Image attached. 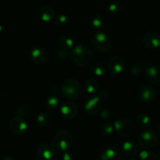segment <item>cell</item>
I'll use <instances>...</instances> for the list:
<instances>
[{
    "label": "cell",
    "mask_w": 160,
    "mask_h": 160,
    "mask_svg": "<svg viewBox=\"0 0 160 160\" xmlns=\"http://www.w3.org/2000/svg\"><path fill=\"white\" fill-rule=\"evenodd\" d=\"M101 114H100V117L102 120H107V119L110 118V117L112 116V113H111L110 110L107 109H104L103 110L100 111Z\"/></svg>",
    "instance_id": "836d02e7"
},
{
    "label": "cell",
    "mask_w": 160,
    "mask_h": 160,
    "mask_svg": "<svg viewBox=\"0 0 160 160\" xmlns=\"http://www.w3.org/2000/svg\"><path fill=\"white\" fill-rule=\"evenodd\" d=\"M138 160H159L158 155L152 150H143L138 155Z\"/></svg>",
    "instance_id": "d4e9b609"
},
{
    "label": "cell",
    "mask_w": 160,
    "mask_h": 160,
    "mask_svg": "<svg viewBox=\"0 0 160 160\" xmlns=\"http://www.w3.org/2000/svg\"><path fill=\"white\" fill-rule=\"evenodd\" d=\"M59 45L60 48L70 52L74 46V41L70 36L62 34L59 38Z\"/></svg>",
    "instance_id": "d6986e66"
},
{
    "label": "cell",
    "mask_w": 160,
    "mask_h": 160,
    "mask_svg": "<svg viewBox=\"0 0 160 160\" xmlns=\"http://www.w3.org/2000/svg\"><path fill=\"white\" fill-rule=\"evenodd\" d=\"M38 154L41 159L44 160H51L56 156V149L52 145L49 143H44L39 146Z\"/></svg>",
    "instance_id": "5bb4252c"
},
{
    "label": "cell",
    "mask_w": 160,
    "mask_h": 160,
    "mask_svg": "<svg viewBox=\"0 0 160 160\" xmlns=\"http://www.w3.org/2000/svg\"><path fill=\"white\" fill-rule=\"evenodd\" d=\"M102 102L98 96L90 97L84 102V110L88 115L96 116L102 110Z\"/></svg>",
    "instance_id": "9c48e42d"
},
{
    "label": "cell",
    "mask_w": 160,
    "mask_h": 160,
    "mask_svg": "<svg viewBox=\"0 0 160 160\" xmlns=\"http://www.w3.org/2000/svg\"><path fill=\"white\" fill-rule=\"evenodd\" d=\"M9 129L15 135L21 136L28 131V124L23 117L17 116L13 117L9 122Z\"/></svg>",
    "instance_id": "ba28073f"
},
{
    "label": "cell",
    "mask_w": 160,
    "mask_h": 160,
    "mask_svg": "<svg viewBox=\"0 0 160 160\" xmlns=\"http://www.w3.org/2000/svg\"><path fill=\"white\" fill-rule=\"evenodd\" d=\"M105 23H106V20L102 14H96L94 16L92 20V28L96 31H101L104 28Z\"/></svg>",
    "instance_id": "7402d4cb"
},
{
    "label": "cell",
    "mask_w": 160,
    "mask_h": 160,
    "mask_svg": "<svg viewBox=\"0 0 160 160\" xmlns=\"http://www.w3.org/2000/svg\"><path fill=\"white\" fill-rule=\"evenodd\" d=\"M78 112V106L73 102H66L60 107V114L62 118L65 119V120H73V119H74L77 117Z\"/></svg>",
    "instance_id": "8fae6325"
},
{
    "label": "cell",
    "mask_w": 160,
    "mask_h": 160,
    "mask_svg": "<svg viewBox=\"0 0 160 160\" xmlns=\"http://www.w3.org/2000/svg\"><path fill=\"white\" fill-rule=\"evenodd\" d=\"M125 67L124 59L120 56H114L109 60L107 68L112 74H120Z\"/></svg>",
    "instance_id": "7c38bea8"
},
{
    "label": "cell",
    "mask_w": 160,
    "mask_h": 160,
    "mask_svg": "<svg viewBox=\"0 0 160 160\" xmlns=\"http://www.w3.org/2000/svg\"><path fill=\"white\" fill-rule=\"evenodd\" d=\"M136 124L139 127V128H142V129H146L151 124V119L148 115L145 113H141L136 117Z\"/></svg>",
    "instance_id": "44dd1931"
},
{
    "label": "cell",
    "mask_w": 160,
    "mask_h": 160,
    "mask_svg": "<svg viewBox=\"0 0 160 160\" xmlns=\"http://www.w3.org/2000/svg\"><path fill=\"white\" fill-rule=\"evenodd\" d=\"M56 54L58 57L62 60H66L69 57V51L63 49V48H58L56 51Z\"/></svg>",
    "instance_id": "1f68e13d"
},
{
    "label": "cell",
    "mask_w": 160,
    "mask_h": 160,
    "mask_svg": "<svg viewBox=\"0 0 160 160\" xmlns=\"http://www.w3.org/2000/svg\"><path fill=\"white\" fill-rule=\"evenodd\" d=\"M99 160H122V152L115 145L104 147L98 155Z\"/></svg>",
    "instance_id": "52a82bcc"
},
{
    "label": "cell",
    "mask_w": 160,
    "mask_h": 160,
    "mask_svg": "<svg viewBox=\"0 0 160 160\" xmlns=\"http://www.w3.org/2000/svg\"><path fill=\"white\" fill-rule=\"evenodd\" d=\"M126 160H136V159H133V158H129V159H127Z\"/></svg>",
    "instance_id": "8d00e7d4"
},
{
    "label": "cell",
    "mask_w": 160,
    "mask_h": 160,
    "mask_svg": "<svg viewBox=\"0 0 160 160\" xmlns=\"http://www.w3.org/2000/svg\"><path fill=\"white\" fill-rule=\"evenodd\" d=\"M92 47L100 53L109 51L111 48V42L106 33L101 31H96L92 38Z\"/></svg>",
    "instance_id": "277c9868"
},
{
    "label": "cell",
    "mask_w": 160,
    "mask_h": 160,
    "mask_svg": "<svg viewBox=\"0 0 160 160\" xmlns=\"http://www.w3.org/2000/svg\"><path fill=\"white\" fill-rule=\"evenodd\" d=\"M16 114L19 116V117H24L28 114V106H24V105H20L16 109Z\"/></svg>",
    "instance_id": "4dcf8cb0"
},
{
    "label": "cell",
    "mask_w": 160,
    "mask_h": 160,
    "mask_svg": "<svg viewBox=\"0 0 160 160\" xmlns=\"http://www.w3.org/2000/svg\"><path fill=\"white\" fill-rule=\"evenodd\" d=\"M145 74L148 81L152 85L159 87L160 86V76H159V67L156 65L148 66L145 70Z\"/></svg>",
    "instance_id": "9a60e30c"
},
{
    "label": "cell",
    "mask_w": 160,
    "mask_h": 160,
    "mask_svg": "<svg viewBox=\"0 0 160 160\" xmlns=\"http://www.w3.org/2000/svg\"><path fill=\"white\" fill-rule=\"evenodd\" d=\"M143 43L148 49H156L159 46V36L156 33L150 32L143 38Z\"/></svg>",
    "instance_id": "2e32d148"
},
{
    "label": "cell",
    "mask_w": 160,
    "mask_h": 160,
    "mask_svg": "<svg viewBox=\"0 0 160 160\" xmlns=\"http://www.w3.org/2000/svg\"><path fill=\"white\" fill-rule=\"evenodd\" d=\"M62 160H74V155L73 153L70 152L69 150L64 151L62 156Z\"/></svg>",
    "instance_id": "d6a6232c"
},
{
    "label": "cell",
    "mask_w": 160,
    "mask_h": 160,
    "mask_svg": "<svg viewBox=\"0 0 160 160\" xmlns=\"http://www.w3.org/2000/svg\"><path fill=\"white\" fill-rule=\"evenodd\" d=\"M29 57L38 65H43L48 60V56L45 50L38 46L30 48Z\"/></svg>",
    "instance_id": "4fadbf2b"
},
{
    "label": "cell",
    "mask_w": 160,
    "mask_h": 160,
    "mask_svg": "<svg viewBox=\"0 0 160 160\" xmlns=\"http://www.w3.org/2000/svg\"><path fill=\"white\" fill-rule=\"evenodd\" d=\"M122 152L129 157H134L138 154V147L131 141H126L122 144Z\"/></svg>",
    "instance_id": "ac0fdd59"
},
{
    "label": "cell",
    "mask_w": 160,
    "mask_h": 160,
    "mask_svg": "<svg viewBox=\"0 0 160 160\" xmlns=\"http://www.w3.org/2000/svg\"><path fill=\"white\" fill-rule=\"evenodd\" d=\"M71 58L73 62L78 67H85L92 59V51L88 45L79 44L73 47L71 50Z\"/></svg>",
    "instance_id": "6da1fadb"
},
{
    "label": "cell",
    "mask_w": 160,
    "mask_h": 160,
    "mask_svg": "<svg viewBox=\"0 0 160 160\" xmlns=\"http://www.w3.org/2000/svg\"><path fill=\"white\" fill-rule=\"evenodd\" d=\"M54 20L56 24L59 26H65L67 23V17L64 14H60V15L56 16Z\"/></svg>",
    "instance_id": "f546056e"
},
{
    "label": "cell",
    "mask_w": 160,
    "mask_h": 160,
    "mask_svg": "<svg viewBox=\"0 0 160 160\" xmlns=\"http://www.w3.org/2000/svg\"><path fill=\"white\" fill-rule=\"evenodd\" d=\"M61 89L63 96L69 100H76L81 96V84L73 78L65 80L62 83Z\"/></svg>",
    "instance_id": "3957f363"
},
{
    "label": "cell",
    "mask_w": 160,
    "mask_h": 160,
    "mask_svg": "<svg viewBox=\"0 0 160 160\" xmlns=\"http://www.w3.org/2000/svg\"><path fill=\"white\" fill-rule=\"evenodd\" d=\"M158 135L152 129H147L142 131L138 137V144L145 149H148L156 146L158 143Z\"/></svg>",
    "instance_id": "8992f818"
},
{
    "label": "cell",
    "mask_w": 160,
    "mask_h": 160,
    "mask_svg": "<svg viewBox=\"0 0 160 160\" xmlns=\"http://www.w3.org/2000/svg\"><path fill=\"white\" fill-rule=\"evenodd\" d=\"M2 160H16V159L14 156H11V155H6V156H5L4 157L2 158Z\"/></svg>",
    "instance_id": "d590c367"
},
{
    "label": "cell",
    "mask_w": 160,
    "mask_h": 160,
    "mask_svg": "<svg viewBox=\"0 0 160 160\" xmlns=\"http://www.w3.org/2000/svg\"><path fill=\"white\" fill-rule=\"evenodd\" d=\"M38 17L42 21L48 23L54 20L56 14L52 8L48 6H43L38 9Z\"/></svg>",
    "instance_id": "e0dca14e"
},
{
    "label": "cell",
    "mask_w": 160,
    "mask_h": 160,
    "mask_svg": "<svg viewBox=\"0 0 160 160\" xmlns=\"http://www.w3.org/2000/svg\"><path fill=\"white\" fill-rule=\"evenodd\" d=\"M114 131V126L113 123L111 122H107V123H103L100 128V134L103 137H110Z\"/></svg>",
    "instance_id": "cb8c5ba5"
},
{
    "label": "cell",
    "mask_w": 160,
    "mask_h": 160,
    "mask_svg": "<svg viewBox=\"0 0 160 160\" xmlns=\"http://www.w3.org/2000/svg\"><path fill=\"white\" fill-rule=\"evenodd\" d=\"M74 143V137L67 130H59L54 136V144L56 148L64 152L70 149Z\"/></svg>",
    "instance_id": "7a4b0ae2"
},
{
    "label": "cell",
    "mask_w": 160,
    "mask_h": 160,
    "mask_svg": "<svg viewBox=\"0 0 160 160\" xmlns=\"http://www.w3.org/2000/svg\"><path fill=\"white\" fill-rule=\"evenodd\" d=\"M144 67L142 64H134V66H132L131 69V73L133 76L138 77L139 75L142 74V73L143 72Z\"/></svg>",
    "instance_id": "f1b7e54d"
},
{
    "label": "cell",
    "mask_w": 160,
    "mask_h": 160,
    "mask_svg": "<svg viewBox=\"0 0 160 160\" xmlns=\"http://www.w3.org/2000/svg\"><path fill=\"white\" fill-rule=\"evenodd\" d=\"M122 4L120 1L118 0H115V1L112 2L109 6V12H110L112 15H118L122 11Z\"/></svg>",
    "instance_id": "4316f807"
},
{
    "label": "cell",
    "mask_w": 160,
    "mask_h": 160,
    "mask_svg": "<svg viewBox=\"0 0 160 160\" xmlns=\"http://www.w3.org/2000/svg\"><path fill=\"white\" fill-rule=\"evenodd\" d=\"M138 98L144 102H151L156 98L157 92L153 86L144 84L138 90Z\"/></svg>",
    "instance_id": "30bf717a"
},
{
    "label": "cell",
    "mask_w": 160,
    "mask_h": 160,
    "mask_svg": "<svg viewBox=\"0 0 160 160\" xmlns=\"http://www.w3.org/2000/svg\"><path fill=\"white\" fill-rule=\"evenodd\" d=\"M45 105L48 109H51V110L56 109L59 105V99L56 96H51L46 100Z\"/></svg>",
    "instance_id": "83f0119b"
},
{
    "label": "cell",
    "mask_w": 160,
    "mask_h": 160,
    "mask_svg": "<svg viewBox=\"0 0 160 160\" xmlns=\"http://www.w3.org/2000/svg\"><path fill=\"white\" fill-rule=\"evenodd\" d=\"M49 123V117L45 112H42L38 115L36 118V123L40 128H45Z\"/></svg>",
    "instance_id": "484cf974"
},
{
    "label": "cell",
    "mask_w": 160,
    "mask_h": 160,
    "mask_svg": "<svg viewBox=\"0 0 160 160\" xmlns=\"http://www.w3.org/2000/svg\"><path fill=\"white\" fill-rule=\"evenodd\" d=\"M114 131L122 138H129L134 134V124L128 119H119L113 123Z\"/></svg>",
    "instance_id": "5b68a950"
},
{
    "label": "cell",
    "mask_w": 160,
    "mask_h": 160,
    "mask_svg": "<svg viewBox=\"0 0 160 160\" xmlns=\"http://www.w3.org/2000/svg\"><path fill=\"white\" fill-rule=\"evenodd\" d=\"M108 95H109V93H108V91L106 90V89H102V90H101L99 92H98V97L101 100L106 99V98L108 97Z\"/></svg>",
    "instance_id": "e575fe53"
},
{
    "label": "cell",
    "mask_w": 160,
    "mask_h": 160,
    "mask_svg": "<svg viewBox=\"0 0 160 160\" xmlns=\"http://www.w3.org/2000/svg\"><path fill=\"white\" fill-rule=\"evenodd\" d=\"M84 88L85 91L90 95L98 93V89H99V84L98 81L93 78L88 79L84 83Z\"/></svg>",
    "instance_id": "ffe728a7"
},
{
    "label": "cell",
    "mask_w": 160,
    "mask_h": 160,
    "mask_svg": "<svg viewBox=\"0 0 160 160\" xmlns=\"http://www.w3.org/2000/svg\"><path fill=\"white\" fill-rule=\"evenodd\" d=\"M92 71L95 76L97 77H102L107 72L106 67L102 62H97L92 65Z\"/></svg>",
    "instance_id": "603a6c76"
}]
</instances>
